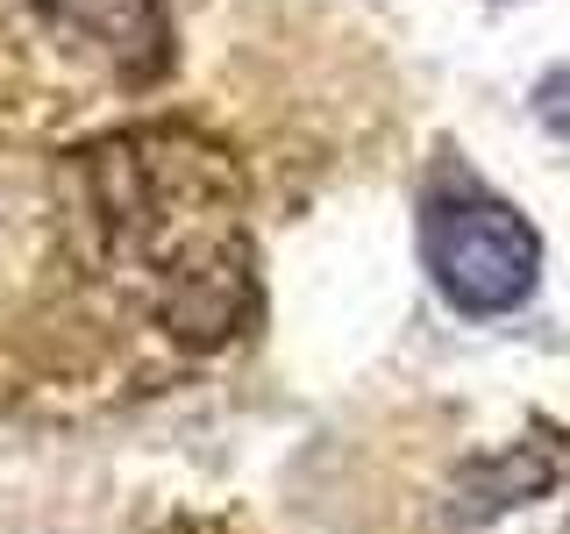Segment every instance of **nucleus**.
Returning <instances> with one entry per match:
<instances>
[{"label": "nucleus", "instance_id": "nucleus-1", "mask_svg": "<svg viewBox=\"0 0 570 534\" xmlns=\"http://www.w3.org/2000/svg\"><path fill=\"white\" fill-rule=\"evenodd\" d=\"M421 257L456 314H513L534 293L542 243L478 178H435L421 200Z\"/></svg>", "mask_w": 570, "mask_h": 534}, {"label": "nucleus", "instance_id": "nucleus-2", "mask_svg": "<svg viewBox=\"0 0 570 534\" xmlns=\"http://www.w3.org/2000/svg\"><path fill=\"white\" fill-rule=\"evenodd\" d=\"M36 8L50 14V29L65 43L100 58L107 79H121V86H150L171 65L165 0H36Z\"/></svg>", "mask_w": 570, "mask_h": 534}, {"label": "nucleus", "instance_id": "nucleus-3", "mask_svg": "<svg viewBox=\"0 0 570 534\" xmlns=\"http://www.w3.org/2000/svg\"><path fill=\"white\" fill-rule=\"evenodd\" d=\"M563 477V456L549 449V442H513L507 456L492 463H471V471L456 477V521H492V513L521 506V498L549 492Z\"/></svg>", "mask_w": 570, "mask_h": 534}, {"label": "nucleus", "instance_id": "nucleus-4", "mask_svg": "<svg viewBox=\"0 0 570 534\" xmlns=\"http://www.w3.org/2000/svg\"><path fill=\"white\" fill-rule=\"evenodd\" d=\"M534 115H542L549 129L570 142V65H563V71H549V79L534 86Z\"/></svg>", "mask_w": 570, "mask_h": 534}]
</instances>
